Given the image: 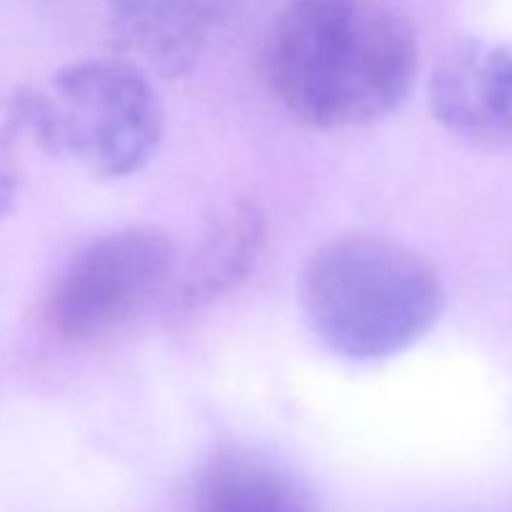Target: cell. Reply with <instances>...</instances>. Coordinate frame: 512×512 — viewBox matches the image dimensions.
Listing matches in <instances>:
<instances>
[{"label":"cell","mask_w":512,"mask_h":512,"mask_svg":"<svg viewBox=\"0 0 512 512\" xmlns=\"http://www.w3.org/2000/svg\"><path fill=\"white\" fill-rule=\"evenodd\" d=\"M265 80L310 128L350 130L388 118L413 93V25L378 0H293L265 40Z\"/></svg>","instance_id":"obj_1"},{"label":"cell","mask_w":512,"mask_h":512,"mask_svg":"<svg viewBox=\"0 0 512 512\" xmlns=\"http://www.w3.org/2000/svg\"><path fill=\"white\" fill-rule=\"evenodd\" d=\"M305 318L340 358L375 363L405 353L448 305L440 270L408 245L348 233L320 245L300 278Z\"/></svg>","instance_id":"obj_2"},{"label":"cell","mask_w":512,"mask_h":512,"mask_svg":"<svg viewBox=\"0 0 512 512\" xmlns=\"http://www.w3.org/2000/svg\"><path fill=\"white\" fill-rule=\"evenodd\" d=\"M5 118L45 153L68 155L100 180L140 173L165 135L150 75L123 58L63 65L45 88L18 90Z\"/></svg>","instance_id":"obj_3"},{"label":"cell","mask_w":512,"mask_h":512,"mask_svg":"<svg viewBox=\"0 0 512 512\" xmlns=\"http://www.w3.org/2000/svg\"><path fill=\"white\" fill-rule=\"evenodd\" d=\"M178 255L168 233L130 225L90 240L50 293L48 320L63 340L83 343L128 323L168 285Z\"/></svg>","instance_id":"obj_4"},{"label":"cell","mask_w":512,"mask_h":512,"mask_svg":"<svg viewBox=\"0 0 512 512\" xmlns=\"http://www.w3.org/2000/svg\"><path fill=\"white\" fill-rule=\"evenodd\" d=\"M433 118L475 148L512 150V45L468 40L433 70Z\"/></svg>","instance_id":"obj_5"},{"label":"cell","mask_w":512,"mask_h":512,"mask_svg":"<svg viewBox=\"0 0 512 512\" xmlns=\"http://www.w3.org/2000/svg\"><path fill=\"white\" fill-rule=\"evenodd\" d=\"M203 0H108V35L118 58L160 78H183L208 45Z\"/></svg>","instance_id":"obj_6"},{"label":"cell","mask_w":512,"mask_h":512,"mask_svg":"<svg viewBox=\"0 0 512 512\" xmlns=\"http://www.w3.org/2000/svg\"><path fill=\"white\" fill-rule=\"evenodd\" d=\"M268 243V215L253 198L228 200L205 223L193 253L180 268L178 293L198 305L238 290Z\"/></svg>","instance_id":"obj_7"},{"label":"cell","mask_w":512,"mask_h":512,"mask_svg":"<svg viewBox=\"0 0 512 512\" xmlns=\"http://www.w3.org/2000/svg\"><path fill=\"white\" fill-rule=\"evenodd\" d=\"M198 512H313V503L308 490L280 465L228 450L203 470Z\"/></svg>","instance_id":"obj_8"}]
</instances>
